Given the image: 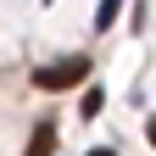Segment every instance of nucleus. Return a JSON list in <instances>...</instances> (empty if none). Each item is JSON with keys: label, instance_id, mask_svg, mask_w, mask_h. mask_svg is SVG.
Instances as JSON below:
<instances>
[{"label": "nucleus", "instance_id": "obj_5", "mask_svg": "<svg viewBox=\"0 0 156 156\" xmlns=\"http://www.w3.org/2000/svg\"><path fill=\"white\" fill-rule=\"evenodd\" d=\"M145 140H151V145H156V117H151V128H145Z\"/></svg>", "mask_w": 156, "mask_h": 156}, {"label": "nucleus", "instance_id": "obj_3", "mask_svg": "<svg viewBox=\"0 0 156 156\" xmlns=\"http://www.w3.org/2000/svg\"><path fill=\"white\" fill-rule=\"evenodd\" d=\"M117 6H123V0H106V6H101V17H95V23H101V28H112V23H117Z\"/></svg>", "mask_w": 156, "mask_h": 156}, {"label": "nucleus", "instance_id": "obj_4", "mask_svg": "<svg viewBox=\"0 0 156 156\" xmlns=\"http://www.w3.org/2000/svg\"><path fill=\"white\" fill-rule=\"evenodd\" d=\"M89 156H117V151H112V145H95V151H89Z\"/></svg>", "mask_w": 156, "mask_h": 156}, {"label": "nucleus", "instance_id": "obj_1", "mask_svg": "<svg viewBox=\"0 0 156 156\" xmlns=\"http://www.w3.org/2000/svg\"><path fill=\"white\" fill-rule=\"evenodd\" d=\"M84 73H89V62H84V56H67V62L39 67V73H34V89H50V95H56V89H73Z\"/></svg>", "mask_w": 156, "mask_h": 156}, {"label": "nucleus", "instance_id": "obj_2", "mask_svg": "<svg viewBox=\"0 0 156 156\" xmlns=\"http://www.w3.org/2000/svg\"><path fill=\"white\" fill-rule=\"evenodd\" d=\"M50 151H56V128H50V123H39V128H34V140H28V151H23V156H50Z\"/></svg>", "mask_w": 156, "mask_h": 156}]
</instances>
